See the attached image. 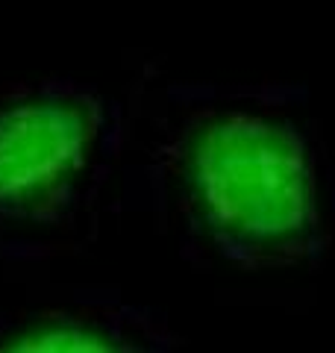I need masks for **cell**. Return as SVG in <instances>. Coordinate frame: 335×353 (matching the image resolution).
Listing matches in <instances>:
<instances>
[{"mask_svg": "<svg viewBox=\"0 0 335 353\" xmlns=\"http://www.w3.org/2000/svg\"><path fill=\"white\" fill-rule=\"evenodd\" d=\"M124 106L74 77L0 83V245L36 250L92 212L124 150Z\"/></svg>", "mask_w": 335, "mask_h": 353, "instance_id": "2", "label": "cell"}, {"mask_svg": "<svg viewBox=\"0 0 335 353\" xmlns=\"http://www.w3.org/2000/svg\"><path fill=\"white\" fill-rule=\"evenodd\" d=\"M0 353H180V345L148 309L83 301L0 318Z\"/></svg>", "mask_w": 335, "mask_h": 353, "instance_id": "3", "label": "cell"}, {"mask_svg": "<svg viewBox=\"0 0 335 353\" xmlns=\"http://www.w3.org/2000/svg\"><path fill=\"white\" fill-rule=\"evenodd\" d=\"M174 97L185 109L156 141L153 171L185 224L238 265L315 250V174L294 132L197 92Z\"/></svg>", "mask_w": 335, "mask_h": 353, "instance_id": "1", "label": "cell"}]
</instances>
